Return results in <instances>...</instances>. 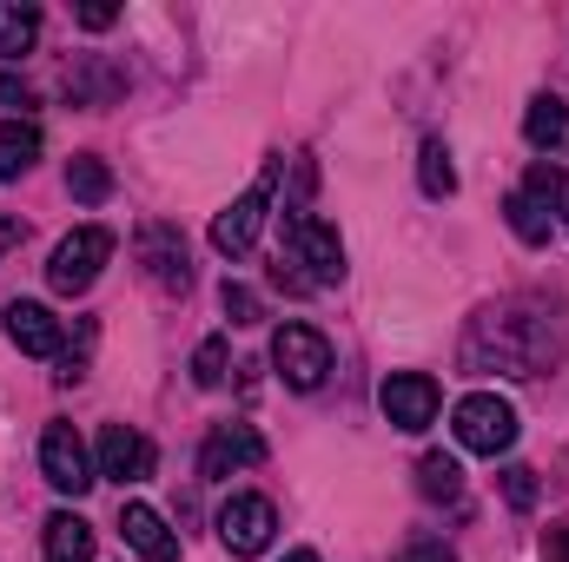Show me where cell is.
<instances>
[{
    "label": "cell",
    "mask_w": 569,
    "mask_h": 562,
    "mask_svg": "<svg viewBox=\"0 0 569 562\" xmlns=\"http://www.w3.org/2000/svg\"><path fill=\"white\" fill-rule=\"evenodd\" d=\"M563 358V318L543 304H483L463 331V364L470 371H503V378H543Z\"/></svg>",
    "instance_id": "1"
},
{
    "label": "cell",
    "mask_w": 569,
    "mask_h": 562,
    "mask_svg": "<svg viewBox=\"0 0 569 562\" xmlns=\"http://www.w3.org/2000/svg\"><path fill=\"white\" fill-rule=\"evenodd\" d=\"M279 265H305V284H338L345 279V239L338 225H325L318 212H284V259Z\"/></svg>",
    "instance_id": "2"
},
{
    "label": "cell",
    "mask_w": 569,
    "mask_h": 562,
    "mask_svg": "<svg viewBox=\"0 0 569 562\" xmlns=\"http://www.w3.org/2000/svg\"><path fill=\"white\" fill-rule=\"evenodd\" d=\"M450 436H457V450H470V456H503V450L517 443V404L497 398V391H470V398L450 411Z\"/></svg>",
    "instance_id": "3"
},
{
    "label": "cell",
    "mask_w": 569,
    "mask_h": 562,
    "mask_svg": "<svg viewBox=\"0 0 569 562\" xmlns=\"http://www.w3.org/2000/svg\"><path fill=\"white\" fill-rule=\"evenodd\" d=\"M107 259H113V232H107V225H80V232H67V239L53 245V259H47V284H53L60 298H80L87 284L100 279Z\"/></svg>",
    "instance_id": "4"
},
{
    "label": "cell",
    "mask_w": 569,
    "mask_h": 562,
    "mask_svg": "<svg viewBox=\"0 0 569 562\" xmlns=\"http://www.w3.org/2000/svg\"><path fill=\"white\" fill-rule=\"evenodd\" d=\"M272 364H279V378L291 391H318L331 378V344L311 324H279L272 331Z\"/></svg>",
    "instance_id": "5"
},
{
    "label": "cell",
    "mask_w": 569,
    "mask_h": 562,
    "mask_svg": "<svg viewBox=\"0 0 569 562\" xmlns=\"http://www.w3.org/2000/svg\"><path fill=\"white\" fill-rule=\"evenodd\" d=\"M40 476L60 496H87L100 483V470H93V456H87V443H80L73 423H47V436H40Z\"/></svg>",
    "instance_id": "6"
},
{
    "label": "cell",
    "mask_w": 569,
    "mask_h": 562,
    "mask_svg": "<svg viewBox=\"0 0 569 562\" xmlns=\"http://www.w3.org/2000/svg\"><path fill=\"white\" fill-rule=\"evenodd\" d=\"M378 404H385V423L391 430H430L437 411H443V391H437V378L425 371H398V378H385V391H378Z\"/></svg>",
    "instance_id": "7"
},
{
    "label": "cell",
    "mask_w": 569,
    "mask_h": 562,
    "mask_svg": "<svg viewBox=\"0 0 569 562\" xmlns=\"http://www.w3.org/2000/svg\"><path fill=\"white\" fill-rule=\"evenodd\" d=\"M266 212H272V172L252 185V192H239L219 219H212V252H226V259H246L252 245H259V225H266Z\"/></svg>",
    "instance_id": "8"
},
{
    "label": "cell",
    "mask_w": 569,
    "mask_h": 562,
    "mask_svg": "<svg viewBox=\"0 0 569 562\" xmlns=\"http://www.w3.org/2000/svg\"><path fill=\"white\" fill-rule=\"evenodd\" d=\"M272 536H279V510H272L266 496H232V503L219 510V543H226L232 556H266Z\"/></svg>",
    "instance_id": "9"
},
{
    "label": "cell",
    "mask_w": 569,
    "mask_h": 562,
    "mask_svg": "<svg viewBox=\"0 0 569 562\" xmlns=\"http://www.w3.org/2000/svg\"><path fill=\"white\" fill-rule=\"evenodd\" d=\"M252 463H266V436L252 423H219L199 450V476H212V483L232 476V470H252Z\"/></svg>",
    "instance_id": "10"
},
{
    "label": "cell",
    "mask_w": 569,
    "mask_h": 562,
    "mask_svg": "<svg viewBox=\"0 0 569 562\" xmlns=\"http://www.w3.org/2000/svg\"><path fill=\"white\" fill-rule=\"evenodd\" d=\"M140 265H146V279L159 284V291H186V284H192V265H186V239H179V225H166V219L140 225Z\"/></svg>",
    "instance_id": "11"
},
{
    "label": "cell",
    "mask_w": 569,
    "mask_h": 562,
    "mask_svg": "<svg viewBox=\"0 0 569 562\" xmlns=\"http://www.w3.org/2000/svg\"><path fill=\"white\" fill-rule=\"evenodd\" d=\"M107 483H146L152 476V443L127 423H107L100 430V463H93Z\"/></svg>",
    "instance_id": "12"
},
{
    "label": "cell",
    "mask_w": 569,
    "mask_h": 562,
    "mask_svg": "<svg viewBox=\"0 0 569 562\" xmlns=\"http://www.w3.org/2000/svg\"><path fill=\"white\" fill-rule=\"evenodd\" d=\"M7 338H13L27 358H60V344H67L60 318H53L47 304H33V298H13V304H7Z\"/></svg>",
    "instance_id": "13"
},
{
    "label": "cell",
    "mask_w": 569,
    "mask_h": 562,
    "mask_svg": "<svg viewBox=\"0 0 569 562\" xmlns=\"http://www.w3.org/2000/svg\"><path fill=\"white\" fill-rule=\"evenodd\" d=\"M120 530H127V550L140 562H179V536L166 530V516L152 503H127L120 510Z\"/></svg>",
    "instance_id": "14"
},
{
    "label": "cell",
    "mask_w": 569,
    "mask_h": 562,
    "mask_svg": "<svg viewBox=\"0 0 569 562\" xmlns=\"http://www.w3.org/2000/svg\"><path fill=\"white\" fill-rule=\"evenodd\" d=\"M523 140L537 145V152H569V107L557 93H537L523 107Z\"/></svg>",
    "instance_id": "15"
},
{
    "label": "cell",
    "mask_w": 569,
    "mask_h": 562,
    "mask_svg": "<svg viewBox=\"0 0 569 562\" xmlns=\"http://www.w3.org/2000/svg\"><path fill=\"white\" fill-rule=\"evenodd\" d=\"M47 562H93V523L73 510L47 516Z\"/></svg>",
    "instance_id": "16"
},
{
    "label": "cell",
    "mask_w": 569,
    "mask_h": 562,
    "mask_svg": "<svg viewBox=\"0 0 569 562\" xmlns=\"http://www.w3.org/2000/svg\"><path fill=\"white\" fill-rule=\"evenodd\" d=\"M33 159H40V127L33 120H7L0 127V179L33 172Z\"/></svg>",
    "instance_id": "17"
},
{
    "label": "cell",
    "mask_w": 569,
    "mask_h": 562,
    "mask_svg": "<svg viewBox=\"0 0 569 562\" xmlns=\"http://www.w3.org/2000/svg\"><path fill=\"white\" fill-rule=\"evenodd\" d=\"M40 40V7L27 0H0V60H20Z\"/></svg>",
    "instance_id": "18"
},
{
    "label": "cell",
    "mask_w": 569,
    "mask_h": 562,
    "mask_svg": "<svg viewBox=\"0 0 569 562\" xmlns=\"http://www.w3.org/2000/svg\"><path fill=\"white\" fill-rule=\"evenodd\" d=\"M67 192H73L80 205H107V192H113V172H107V159L80 152V159L67 165Z\"/></svg>",
    "instance_id": "19"
},
{
    "label": "cell",
    "mask_w": 569,
    "mask_h": 562,
    "mask_svg": "<svg viewBox=\"0 0 569 562\" xmlns=\"http://www.w3.org/2000/svg\"><path fill=\"white\" fill-rule=\"evenodd\" d=\"M418 490H425L430 503H457V496H463V470H457V456L430 450L425 463H418Z\"/></svg>",
    "instance_id": "20"
},
{
    "label": "cell",
    "mask_w": 569,
    "mask_h": 562,
    "mask_svg": "<svg viewBox=\"0 0 569 562\" xmlns=\"http://www.w3.org/2000/svg\"><path fill=\"white\" fill-rule=\"evenodd\" d=\"M418 185H425L430 199H450V192H457V165H450V145L443 140L418 145Z\"/></svg>",
    "instance_id": "21"
},
{
    "label": "cell",
    "mask_w": 569,
    "mask_h": 562,
    "mask_svg": "<svg viewBox=\"0 0 569 562\" xmlns=\"http://www.w3.org/2000/svg\"><path fill=\"white\" fill-rule=\"evenodd\" d=\"M503 212H510V232H517L523 245H550L557 212H543V205H537V199H523V192H510V199H503Z\"/></svg>",
    "instance_id": "22"
},
{
    "label": "cell",
    "mask_w": 569,
    "mask_h": 562,
    "mask_svg": "<svg viewBox=\"0 0 569 562\" xmlns=\"http://www.w3.org/2000/svg\"><path fill=\"white\" fill-rule=\"evenodd\" d=\"M517 192H523V199H537L543 212H557V205L569 199V179H563V165H557V159H537V165H530V179H523Z\"/></svg>",
    "instance_id": "23"
},
{
    "label": "cell",
    "mask_w": 569,
    "mask_h": 562,
    "mask_svg": "<svg viewBox=\"0 0 569 562\" xmlns=\"http://www.w3.org/2000/svg\"><path fill=\"white\" fill-rule=\"evenodd\" d=\"M226 358H232L226 338H206V344L192 351V384H199V391H219V384H226Z\"/></svg>",
    "instance_id": "24"
},
{
    "label": "cell",
    "mask_w": 569,
    "mask_h": 562,
    "mask_svg": "<svg viewBox=\"0 0 569 562\" xmlns=\"http://www.w3.org/2000/svg\"><path fill=\"white\" fill-rule=\"evenodd\" d=\"M219 304H226V318H232V324H259V318H266L259 291H252V284H239V279H226V291H219Z\"/></svg>",
    "instance_id": "25"
},
{
    "label": "cell",
    "mask_w": 569,
    "mask_h": 562,
    "mask_svg": "<svg viewBox=\"0 0 569 562\" xmlns=\"http://www.w3.org/2000/svg\"><path fill=\"white\" fill-rule=\"evenodd\" d=\"M503 503H510V510H530V503H537V470L510 463V470H503Z\"/></svg>",
    "instance_id": "26"
},
{
    "label": "cell",
    "mask_w": 569,
    "mask_h": 562,
    "mask_svg": "<svg viewBox=\"0 0 569 562\" xmlns=\"http://www.w3.org/2000/svg\"><path fill=\"white\" fill-rule=\"evenodd\" d=\"M398 562H457V556H450L443 536H411V543L398 550Z\"/></svg>",
    "instance_id": "27"
},
{
    "label": "cell",
    "mask_w": 569,
    "mask_h": 562,
    "mask_svg": "<svg viewBox=\"0 0 569 562\" xmlns=\"http://www.w3.org/2000/svg\"><path fill=\"white\" fill-rule=\"evenodd\" d=\"M113 20H120V13H113L107 0H87V7H80V27H93V33H100V27H113Z\"/></svg>",
    "instance_id": "28"
},
{
    "label": "cell",
    "mask_w": 569,
    "mask_h": 562,
    "mask_svg": "<svg viewBox=\"0 0 569 562\" xmlns=\"http://www.w3.org/2000/svg\"><path fill=\"white\" fill-rule=\"evenodd\" d=\"M543 562H569V523H557V530L543 536Z\"/></svg>",
    "instance_id": "29"
},
{
    "label": "cell",
    "mask_w": 569,
    "mask_h": 562,
    "mask_svg": "<svg viewBox=\"0 0 569 562\" xmlns=\"http://www.w3.org/2000/svg\"><path fill=\"white\" fill-rule=\"evenodd\" d=\"M0 100H7V107H27V100H33V93H27V87H20V80H13V73H0Z\"/></svg>",
    "instance_id": "30"
},
{
    "label": "cell",
    "mask_w": 569,
    "mask_h": 562,
    "mask_svg": "<svg viewBox=\"0 0 569 562\" xmlns=\"http://www.w3.org/2000/svg\"><path fill=\"white\" fill-rule=\"evenodd\" d=\"M20 239H27V225H20V219H0V252H7V245H20Z\"/></svg>",
    "instance_id": "31"
},
{
    "label": "cell",
    "mask_w": 569,
    "mask_h": 562,
    "mask_svg": "<svg viewBox=\"0 0 569 562\" xmlns=\"http://www.w3.org/2000/svg\"><path fill=\"white\" fill-rule=\"evenodd\" d=\"M284 562H318V550H291Z\"/></svg>",
    "instance_id": "32"
}]
</instances>
